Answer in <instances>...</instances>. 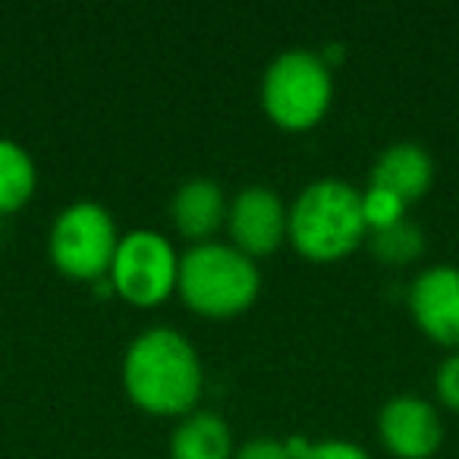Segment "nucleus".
<instances>
[{
    "label": "nucleus",
    "mask_w": 459,
    "mask_h": 459,
    "mask_svg": "<svg viewBox=\"0 0 459 459\" xmlns=\"http://www.w3.org/2000/svg\"><path fill=\"white\" fill-rule=\"evenodd\" d=\"M123 384L133 403L158 415H186L202 396L204 371L195 346L173 327H148L123 356Z\"/></svg>",
    "instance_id": "obj_1"
},
{
    "label": "nucleus",
    "mask_w": 459,
    "mask_h": 459,
    "mask_svg": "<svg viewBox=\"0 0 459 459\" xmlns=\"http://www.w3.org/2000/svg\"><path fill=\"white\" fill-rule=\"evenodd\" d=\"M290 239L306 258L333 262L368 237L362 217V192L346 179H312L290 204Z\"/></svg>",
    "instance_id": "obj_2"
},
{
    "label": "nucleus",
    "mask_w": 459,
    "mask_h": 459,
    "mask_svg": "<svg viewBox=\"0 0 459 459\" xmlns=\"http://www.w3.org/2000/svg\"><path fill=\"white\" fill-rule=\"evenodd\" d=\"M177 290L189 308L211 318H227L255 302L262 274L255 258L233 243H195L179 258Z\"/></svg>",
    "instance_id": "obj_3"
},
{
    "label": "nucleus",
    "mask_w": 459,
    "mask_h": 459,
    "mask_svg": "<svg viewBox=\"0 0 459 459\" xmlns=\"http://www.w3.org/2000/svg\"><path fill=\"white\" fill-rule=\"evenodd\" d=\"M333 95L331 66L321 54L290 48L268 64L262 79V104L283 129H308L327 114Z\"/></svg>",
    "instance_id": "obj_4"
},
{
    "label": "nucleus",
    "mask_w": 459,
    "mask_h": 459,
    "mask_svg": "<svg viewBox=\"0 0 459 459\" xmlns=\"http://www.w3.org/2000/svg\"><path fill=\"white\" fill-rule=\"evenodd\" d=\"M117 246H120V233H117L114 214L91 198L66 204L54 221L51 239H48L54 264L64 274L82 277V281L108 277Z\"/></svg>",
    "instance_id": "obj_5"
},
{
    "label": "nucleus",
    "mask_w": 459,
    "mask_h": 459,
    "mask_svg": "<svg viewBox=\"0 0 459 459\" xmlns=\"http://www.w3.org/2000/svg\"><path fill=\"white\" fill-rule=\"evenodd\" d=\"M179 255L158 230H129L110 262L108 281L123 299L135 306H158L177 290Z\"/></svg>",
    "instance_id": "obj_6"
},
{
    "label": "nucleus",
    "mask_w": 459,
    "mask_h": 459,
    "mask_svg": "<svg viewBox=\"0 0 459 459\" xmlns=\"http://www.w3.org/2000/svg\"><path fill=\"white\" fill-rule=\"evenodd\" d=\"M233 246L258 258L274 252L290 230V208L271 186H246L233 195L227 211Z\"/></svg>",
    "instance_id": "obj_7"
},
{
    "label": "nucleus",
    "mask_w": 459,
    "mask_h": 459,
    "mask_svg": "<svg viewBox=\"0 0 459 459\" xmlns=\"http://www.w3.org/2000/svg\"><path fill=\"white\" fill-rule=\"evenodd\" d=\"M377 431H381L384 444L403 459L431 456L444 437L437 409L419 394L390 396L377 415Z\"/></svg>",
    "instance_id": "obj_8"
},
{
    "label": "nucleus",
    "mask_w": 459,
    "mask_h": 459,
    "mask_svg": "<svg viewBox=\"0 0 459 459\" xmlns=\"http://www.w3.org/2000/svg\"><path fill=\"white\" fill-rule=\"evenodd\" d=\"M409 312L437 343L459 346V268L431 264L409 283Z\"/></svg>",
    "instance_id": "obj_9"
},
{
    "label": "nucleus",
    "mask_w": 459,
    "mask_h": 459,
    "mask_svg": "<svg viewBox=\"0 0 459 459\" xmlns=\"http://www.w3.org/2000/svg\"><path fill=\"white\" fill-rule=\"evenodd\" d=\"M227 195H223L221 183L211 177H192L173 192L170 198V217L177 223V230L189 239H202L208 243V237L227 221Z\"/></svg>",
    "instance_id": "obj_10"
},
{
    "label": "nucleus",
    "mask_w": 459,
    "mask_h": 459,
    "mask_svg": "<svg viewBox=\"0 0 459 459\" xmlns=\"http://www.w3.org/2000/svg\"><path fill=\"white\" fill-rule=\"evenodd\" d=\"M434 179V160L425 145L419 142H394L377 154L375 167H371L368 186H381L400 195L403 202H412L431 186Z\"/></svg>",
    "instance_id": "obj_11"
},
{
    "label": "nucleus",
    "mask_w": 459,
    "mask_h": 459,
    "mask_svg": "<svg viewBox=\"0 0 459 459\" xmlns=\"http://www.w3.org/2000/svg\"><path fill=\"white\" fill-rule=\"evenodd\" d=\"M233 434L217 412L192 409L170 434V459H233Z\"/></svg>",
    "instance_id": "obj_12"
},
{
    "label": "nucleus",
    "mask_w": 459,
    "mask_h": 459,
    "mask_svg": "<svg viewBox=\"0 0 459 459\" xmlns=\"http://www.w3.org/2000/svg\"><path fill=\"white\" fill-rule=\"evenodd\" d=\"M35 183H39V170L29 148L0 135V214L22 208L32 198Z\"/></svg>",
    "instance_id": "obj_13"
},
{
    "label": "nucleus",
    "mask_w": 459,
    "mask_h": 459,
    "mask_svg": "<svg viewBox=\"0 0 459 459\" xmlns=\"http://www.w3.org/2000/svg\"><path fill=\"white\" fill-rule=\"evenodd\" d=\"M368 246L375 252V258L387 264H406L415 262L425 249V233L415 221L409 217H400L396 223L381 230H368Z\"/></svg>",
    "instance_id": "obj_14"
},
{
    "label": "nucleus",
    "mask_w": 459,
    "mask_h": 459,
    "mask_svg": "<svg viewBox=\"0 0 459 459\" xmlns=\"http://www.w3.org/2000/svg\"><path fill=\"white\" fill-rule=\"evenodd\" d=\"M362 217L368 230H381L396 223L400 217H406V202L400 195H394L390 189H381V186H368L362 192Z\"/></svg>",
    "instance_id": "obj_15"
},
{
    "label": "nucleus",
    "mask_w": 459,
    "mask_h": 459,
    "mask_svg": "<svg viewBox=\"0 0 459 459\" xmlns=\"http://www.w3.org/2000/svg\"><path fill=\"white\" fill-rule=\"evenodd\" d=\"M233 459H293V453L287 450V440H277V437H255V440H246Z\"/></svg>",
    "instance_id": "obj_16"
},
{
    "label": "nucleus",
    "mask_w": 459,
    "mask_h": 459,
    "mask_svg": "<svg viewBox=\"0 0 459 459\" xmlns=\"http://www.w3.org/2000/svg\"><path fill=\"white\" fill-rule=\"evenodd\" d=\"M302 459H371L352 440H318V444L308 446V453Z\"/></svg>",
    "instance_id": "obj_17"
},
{
    "label": "nucleus",
    "mask_w": 459,
    "mask_h": 459,
    "mask_svg": "<svg viewBox=\"0 0 459 459\" xmlns=\"http://www.w3.org/2000/svg\"><path fill=\"white\" fill-rule=\"evenodd\" d=\"M437 394L446 406L459 409V352L446 356L437 368Z\"/></svg>",
    "instance_id": "obj_18"
}]
</instances>
